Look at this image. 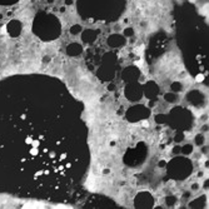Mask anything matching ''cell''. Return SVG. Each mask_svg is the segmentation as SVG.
<instances>
[{"instance_id":"29","label":"cell","mask_w":209,"mask_h":209,"mask_svg":"<svg viewBox=\"0 0 209 209\" xmlns=\"http://www.w3.org/2000/svg\"><path fill=\"white\" fill-rule=\"evenodd\" d=\"M202 151H203L204 154H205V153H208V148H207V147H203V150H202Z\"/></svg>"},{"instance_id":"31","label":"cell","mask_w":209,"mask_h":209,"mask_svg":"<svg viewBox=\"0 0 209 209\" xmlns=\"http://www.w3.org/2000/svg\"><path fill=\"white\" fill-rule=\"evenodd\" d=\"M103 173H104V174H108V173H109V169H104Z\"/></svg>"},{"instance_id":"15","label":"cell","mask_w":209,"mask_h":209,"mask_svg":"<svg viewBox=\"0 0 209 209\" xmlns=\"http://www.w3.org/2000/svg\"><path fill=\"white\" fill-rule=\"evenodd\" d=\"M154 120H155L157 124H165L168 122V117L165 115V114H158V115H155Z\"/></svg>"},{"instance_id":"14","label":"cell","mask_w":209,"mask_h":209,"mask_svg":"<svg viewBox=\"0 0 209 209\" xmlns=\"http://www.w3.org/2000/svg\"><path fill=\"white\" fill-rule=\"evenodd\" d=\"M70 34L71 35H78V34H80L82 31H83V26L80 25V24H74V25H71L70 26Z\"/></svg>"},{"instance_id":"23","label":"cell","mask_w":209,"mask_h":209,"mask_svg":"<svg viewBox=\"0 0 209 209\" xmlns=\"http://www.w3.org/2000/svg\"><path fill=\"white\" fill-rule=\"evenodd\" d=\"M199 187H200V185H199L198 183H193V184H192V191H198Z\"/></svg>"},{"instance_id":"1","label":"cell","mask_w":209,"mask_h":209,"mask_svg":"<svg viewBox=\"0 0 209 209\" xmlns=\"http://www.w3.org/2000/svg\"><path fill=\"white\" fill-rule=\"evenodd\" d=\"M36 83L38 75L0 82V192L45 199L69 167L38 105Z\"/></svg>"},{"instance_id":"9","label":"cell","mask_w":209,"mask_h":209,"mask_svg":"<svg viewBox=\"0 0 209 209\" xmlns=\"http://www.w3.org/2000/svg\"><path fill=\"white\" fill-rule=\"evenodd\" d=\"M108 44L111 48H120L125 44V38L123 35H119V34H111L108 38Z\"/></svg>"},{"instance_id":"25","label":"cell","mask_w":209,"mask_h":209,"mask_svg":"<svg viewBox=\"0 0 209 209\" xmlns=\"http://www.w3.org/2000/svg\"><path fill=\"white\" fill-rule=\"evenodd\" d=\"M208 185H209V180H208V179H207V180H205V182H204V184H203V188H204V189H205V191H208V188H209V187H208Z\"/></svg>"},{"instance_id":"6","label":"cell","mask_w":209,"mask_h":209,"mask_svg":"<svg viewBox=\"0 0 209 209\" xmlns=\"http://www.w3.org/2000/svg\"><path fill=\"white\" fill-rule=\"evenodd\" d=\"M143 94L150 100H157L159 94V86L154 82H148L143 88Z\"/></svg>"},{"instance_id":"30","label":"cell","mask_w":209,"mask_h":209,"mask_svg":"<svg viewBox=\"0 0 209 209\" xmlns=\"http://www.w3.org/2000/svg\"><path fill=\"white\" fill-rule=\"evenodd\" d=\"M108 89H109V90H110V91H113V90H114V85H113V84H110V85H109V88H108Z\"/></svg>"},{"instance_id":"27","label":"cell","mask_w":209,"mask_h":209,"mask_svg":"<svg viewBox=\"0 0 209 209\" xmlns=\"http://www.w3.org/2000/svg\"><path fill=\"white\" fill-rule=\"evenodd\" d=\"M183 197H184V198H185V199H188V198H189V197H191V192H185V193H184V194H183Z\"/></svg>"},{"instance_id":"20","label":"cell","mask_w":209,"mask_h":209,"mask_svg":"<svg viewBox=\"0 0 209 209\" xmlns=\"http://www.w3.org/2000/svg\"><path fill=\"white\" fill-rule=\"evenodd\" d=\"M18 2L19 0H0V5H13Z\"/></svg>"},{"instance_id":"19","label":"cell","mask_w":209,"mask_h":209,"mask_svg":"<svg viewBox=\"0 0 209 209\" xmlns=\"http://www.w3.org/2000/svg\"><path fill=\"white\" fill-rule=\"evenodd\" d=\"M194 142H195V144H197V145H202V144L204 143V137H203V134H198V135H195Z\"/></svg>"},{"instance_id":"26","label":"cell","mask_w":209,"mask_h":209,"mask_svg":"<svg viewBox=\"0 0 209 209\" xmlns=\"http://www.w3.org/2000/svg\"><path fill=\"white\" fill-rule=\"evenodd\" d=\"M73 4H74L73 0H65V5H66V6H70V5H73Z\"/></svg>"},{"instance_id":"7","label":"cell","mask_w":209,"mask_h":209,"mask_svg":"<svg viewBox=\"0 0 209 209\" xmlns=\"http://www.w3.org/2000/svg\"><path fill=\"white\" fill-rule=\"evenodd\" d=\"M22 30H23V25L22 23L16 20V19H13V20H10L6 25V33L9 34V36L11 38H18L22 34Z\"/></svg>"},{"instance_id":"2","label":"cell","mask_w":209,"mask_h":209,"mask_svg":"<svg viewBox=\"0 0 209 209\" xmlns=\"http://www.w3.org/2000/svg\"><path fill=\"white\" fill-rule=\"evenodd\" d=\"M124 10V0H78V11L84 20L113 22Z\"/></svg>"},{"instance_id":"4","label":"cell","mask_w":209,"mask_h":209,"mask_svg":"<svg viewBox=\"0 0 209 209\" xmlns=\"http://www.w3.org/2000/svg\"><path fill=\"white\" fill-rule=\"evenodd\" d=\"M149 114H150V110L147 109L144 105H135L128 110L125 118L129 122L134 123V122H139L142 119H147L149 117Z\"/></svg>"},{"instance_id":"12","label":"cell","mask_w":209,"mask_h":209,"mask_svg":"<svg viewBox=\"0 0 209 209\" xmlns=\"http://www.w3.org/2000/svg\"><path fill=\"white\" fill-rule=\"evenodd\" d=\"M180 153L184 154V155H189L193 153V145L192 144H185L180 148Z\"/></svg>"},{"instance_id":"5","label":"cell","mask_w":209,"mask_h":209,"mask_svg":"<svg viewBox=\"0 0 209 209\" xmlns=\"http://www.w3.org/2000/svg\"><path fill=\"white\" fill-rule=\"evenodd\" d=\"M125 97L130 102H139L143 97V88L137 83H128V86H125Z\"/></svg>"},{"instance_id":"10","label":"cell","mask_w":209,"mask_h":209,"mask_svg":"<svg viewBox=\"0 0 209 209\" xmlns=\"http://www.w3.org/2000/svg\"><path fill=\"white\" fill-rule=\"evenodd\" d=\"M99 35V30H94V29H86L84 31H82V39L84 43L90 44L98 38Z\"/></svg>"},{"instance_id":"24","label":"cell","mask_w":209,"mask_h":209,"mask_svg":"<svg viewBox=\"0 0 209 209\" xmlns=\"http://www.w3.org/2000/svg\"><path fill=\"white\" fill-rule=\"evenodd\" d=\"M158 165H159V168H164V167H167V162L165 160H160Z\"/></svg>"},{"instance_id":"28","label":"cell","mask_w":209,"mask_h":209,"mask_svg":"<svg viewBox=\"0 0 209 209\" xmlns=\"http://www.w3.org/2000/svg\"><path fill=\"white\" fill-rule=\"evenodd\" d=\"M202 130H203V131H208V125H207V124H204V125H203V128H202Z\"/></svg>"},{"instance_id":"16","label":"cell","mask_w":209,"mask_h":209,"mask_svg":"<svg viewBox=\"0 0 209 209\" xmlns=\"http://www.w3.org/2000/svg\"><path fill=\"white\" fill-rule=\"evenodd\" d=\"M170 88H172V90L174 93H179V91L183 90V85H182L180 82H173L172 84H170Z\"/></svg>"},{"instance_id":"13","label":"cell","mask_w":209,"mask_h":209,"mask_svg":"<svg viewBox=\"0 0 209 209\" xmlns=\"http://www.w3.org/2000/svg\"><path fill=\"white\" fill-rule=\"evenodd\" d=\"M164 100L168 102V103H175L178 100V97L175 93H167L164 95Z\"/></svg>"},{"instance_id":"3","label":"cell","mask_w":209,"mask_h":209,"mask_svg":"<svg viewBox=\"0 0 209 209\" xmlns=\"http://www.w3.org/2000/svg\"><path fill=\"white\" fill-rule=\"evenodd\" d=\"M33 33L44 42L56 39L62 33L59 19L53 14L39 11L33 22Z\"/></svg>"},{"instance_id":"18","label":"cell","mask_w":209,"mask_h":209,"mask_svg":"<svg viewBox=\"0 0 209 209\" xmlns=\"http://www.w3.org/2000/svg\"><path fill=\"white\" fill-rule=\"evenodd\" d=\"M133 35H134V29L130 28V26H127V28L124 29V36L130 38V36H133Z\"/></svg>"},{"instance_id":"17","label":"cell","mask_w":209,"mask_h":209,"mask_svg":"<svg viewBox=\"0 0 209 209\" xmlns=\"http://www.w3.org/2000/svg\"><path fill=\"white\" fill-rule=\"evenodd\" d=\"M182 140H184V133H183L182 130H178L177 134H175V137H174V142H175V143H180Z\"/></svg>"},{"instance_id":"11","label":"cell","mask_w":209,"mask_h":209,"mask_svg":"<svg viewBox=\"0 0 209 209\" xmlns=\"http://www.w3.org/2000/svg\"><path fill=\"white\" fill-rule=\"evenodd\" d=\"M66 53L70 55V56H78L79 54L83 53V48L79 43H71L68 48H66Z\"/></svg>"},{"instance_id":"8","label":"cell","mask_w":209,"mask_h":209,"mask_svg":"<svg viewBox=\"0 0 209 209\" xmlns=\"http://www.w3.org/2000/svg\"><path fill=\"white\" fill-rule=\"evenodd\" d=\"M140 75V71L137 66L131 65L129 68H127L124 71H123V79L127 82V83H133V82H137V79L139 78Z\"/></svg>"},{"instance_id":"21","label":"cell","mask_w":209,"mask_h":209,"mask_svg":"<svg viewBox=\"0 0 209 209\" xmlns=\"http://www.w3.org/2000/svg\"><path fill=\"white\" fill-rule=\"evenodd\" d=\"M174 202H175V199L173 198V195H170V197L167 198V204H169V205H173Z\"/></svg>"},{"instance_id":"22","label":"cell","mask_w":209,"mask_h":209,"mask_svg":"<svg viewBox=\"0 0 209 209\" xmlns=\"http://www.w3.org/2000/svg\"><path fill=\"white\" fill-rule=\"evenodd\" d=\"M172 151H173V154H179V153H180V147H179V145H175Z\"/></svg>"}]
</instances>
